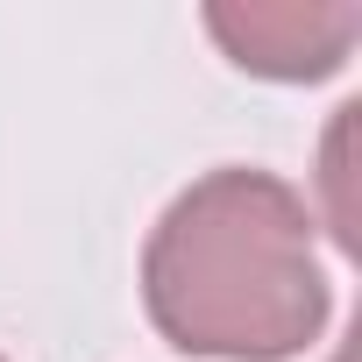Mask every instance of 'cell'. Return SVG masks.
<instances>
[{"mask_svg":"<svg viewBox=\"0 0 362 362\" xmlns=\"http://www.w3.org/2000/svg\"><path fill=\"white\" fill-rule=\"evenodd\" d=\"M149 327L206 362H291L327 334L313 206L277 170L221 163L185 185L142 249Z\"/></svg>","mask_w":362,"mask_h":362,"instance_id":"cell-1","label":"cell"},{"mask_svg":"<svg viewBox=\"0 0 362 362\" xmlns=\"http://www.w3.org/2000/svg\"><path fill=\"white\" fill-rule=\"evenodd\" d=\"M206 36L228 50L235 71L313 86L348 64L362 36V8L355 0H221V8H206Z\"/></svg>","mask_w":362,"mask_h":362,"instance_id":"cell-2","label":"cell"},{"mask_svg":"<svg viewBox=\"0 0 362 362\" xmlns=\"http://www.w3.org/2000/svg\"><path fill=\"white\" fill-rule=\"evenodd\" d=\"M0 362H8V355H0Z\"/></svg>","mask_w":362,"mask_h":362,"instance_id":"cell-3","label":"cell"}]
</instances>
